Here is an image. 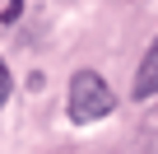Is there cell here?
<instances>
[{
    "instance_id": "cell-3",
    "label": "cell",
    "mask_w": 158,
    "mask_h": 154,
    "mask_svg": "<svg viewBox=\"0 0 158 154\" xmlns=\"http://www.w3.org/2000/svg\"><path fill=\"white\" fill-rule=\"evenodd\" d=\"M5 98H10V70H5V61H0V108H5Z\"/></svg>"
},
{
    "instance_id": "cell-1",
    "label": "cell",
    "mask_w": 158,
    "mask_h": 154,
    "mask_svg": "<svg viewBox=\"0 0 158 154\" xmlns=\"http://www.w3.org/2000/svg\"><path fill=\"white\" fill-rule=\"evenodd\" d=\"M112 108H116V94H112V84L98 70H74L70 75V121L74 126L102 121Z\"/></svg>"
},
{
    "instance_id": "cell-4",
    "label": "cell",
    "mask_w": 158,
    "mask_h": 154,
    "mask_svg": "<svg viewBox=\"0 0 158 154\" xmlns=\"http://www.w3.org/2000/svg\"><path fill=\"white\" fill-rule=\"evenodd\" d=\"M19 5H23V0H5V14H0V19L14 24V19H19Z\"/></svg>"
},
{
    "instance_id": "cell-2",
    "label": "cell",
    "mask_w": 158,
    "mask_h": 154,
    "mask_svg": "<svg viewBox=\"0 0 158 154\" xmlns=\"http://www.w3.org/2000/svg\"><path fill=\"white\" fill-rule=\"evenodd\" d=\"M153 94H158V37H153V47H149L139 75H135V98H153Z\"/></svg>"
}]
</instances>
